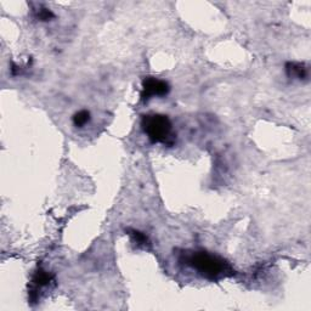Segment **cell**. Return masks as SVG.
<instances>
[{"label":"cell","mask_w":311,"mask_h":311,"mask_svg":"<svg viewBox=\"0 0 311 311\" xmlns=\"http://www.w3.org/2000/svg\"><path fill=\"white\" fill-rule=\"evenodd\" d=\"M185 263L194 269L198 274L208 280H217L220 277L232 275V269L226 260L214 254L203 252V250H194V252H186Z\"/></svg>","instance_id":"cell-1"},{"label":"cell","mask_w":311,"mask_h":311,"mask_svg":"<svg viewBox=\"0 0 311 311\" xmlns=\"http://www.w3.org/2000/svg\"><path fill=\"white\" fill-rule=\"evenodd\" d=\"M142 129L152 142L172 145L174 135L172 134V122L167 116L147 115L142 117Z\"/></svg>","instance_id":"cell-2"},{"label":"cell","mask_w":311,"mask_h":311,"mask_svg":"<svg viewBox=\"0 0 311 311\" xmlns=\"http://www.w3.org/2000/svg\"><path fill=\"white\" fill-rule=\"evenodd\" d=\"M169 84L164 80L157 79L154 77H147L142 82L141 97L144 101L150 100L152 97H163L169 93Z\"/></svg>","instance_id":"cell-3"},{"label":"cell","mask_w":311,"mask_h":311,"mask_svg":"<svg viewBox=\"0 0 311 311\" xmlns=\"http://www.w3.org/2000/svg\"><path fill=\"white\" fill-rule=\"evenodd\" d=\"M51 282H53V276H51L50 274H48L46 271L39 269V270L34 274V276H33L32 284L34 286V292L32 293H35L38 292L39 289L45 288V287H48Z\"/></svg>","instance_id":"cell-4"},{"label":"cell","mask_w":311,"mask_h":311,"mask_svg":"<svg viewBox=\"0 0 311 311\" xmlns=\"http://www.w3.org/2000/svg\"><path fill=\"white\" fill-rule=\"evenodd\" d=\"M287 74L289 77L298 78V79H305L308 77V68L302 63H297V62H289L286 66Z\"/></svg>","instance_id":"cell-5"},{"label":"cell","mask_w":311,"mask_h":311,"mask_svg":"<svg viewBox=\"0 0 311 311\" xmlns=\"http://www.w3.org/2000/svg\"><path fill=\"white\" fill-rule=\"evenodd\" d=\"M89 121H90V113L85 110L79 111V112L76 113L73 117V123H74V125L78 126V128L84 126Z\"/></svg>","instance_id":"cell-6"},{"label":"cell","mask_w":311,"mask_h":311,"mask_svg":"<svg viewBox=\"0 0 311 311\" xmlns=\"http://www.w3.org/2000/svg\"><path fill=\"white\" fill-rule=\"evenodd\" d=\"M130 232H131L130 235L133 236L134 241H135L137 245H139V246L146 245V243H147V237L144 235V233L136 231V230H130Z\"/></svg>","instance_id":"cell-7"},{"label":"cell","mask_w":311,"mask_h":311,"mask_svg":"<svg viewBox=\"0 0 311 311\" xmlns=\"http://www.w3.org/2000/svg\"><path fill=\"white\" fill-rule=\"evenodd\" d=\"M54 17V14L48 9H40L38 11V19L40 21H49Z\"/></svg>","instance_id":"cell-8"}]
</instances>
